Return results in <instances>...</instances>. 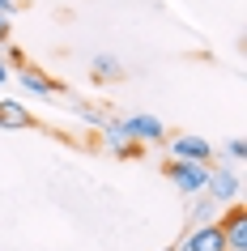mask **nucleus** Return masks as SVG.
I'll list each match as a JSON object with an SVG mask.
<instances>
[{
	"instance_id": "nucleus-1",
	"label": "nucleus",
	"mask_w": 247,
	"mask_h": 251,
	"mask_svg": "<svg viewBox=\"0 0 247 251\" xmlns=\"http://www.w3.org/2000/svg\"><path fill=\"white\" fill-rule=\"evenodd\" d=\"M166 179L179 187L183 196H200V192H205V179H209V162H179V158H170L166 162Z\"/></svg>"
},
{
	"instance_id": "nucleus-2",
	"label": "nucleus",
	"mask_w": 247,
	"mask_h": 251,
	"mask_svg": "<svg viewBox=\"0 0 247 251\" xmlns=\"http://www.w3.org/2000/svg\"><path fill=\"white\" fill-rule=\"evenodd\" d=\"M124 132H128L132 141H141V145H162V141H166V124L158 115H149V111H137V115L124 119Z\"/></svg>"
},
{
	"instance_id": "nucleus-3",
	"label": "nucleus",
	"mask_w": 247,
	"mask_h": 251,
	"mask_svg": "<svg viewBox=\"0 0 247 251\" xmlns=\"http://www.w3.org/2000/svg\"><path fill=\"white\" fill-rule=\"evenodd\" d=\"M218 226H221V234H226V251H247V209L243 204L218 213Z\"/></svg>"
},
{
	"instance_id": "nucleus-4",
	"label": "nucleus",
	"mask_w": 247,
	"mask_h": 251,
	"mask_svg": "<svg viewBox=\"0 0 247 251\" xmlns=\"http://www.w3.org/2000/svg\"><path fill=\"white\" fill-rule=\"evenodd\" d=\"M170 158H179V162H213V145H209L205 136H192V132H179V136H170Z\"/></svg>"
},
{
	"instance_id": "nucleus-5",
	"label": "nucleus",
	"mask_w": 247,
	"mask_h": 251,
	"mask_svg": "<svg viewBox=\"0 0 247 251\" xmlns=\"http://www.w3.org/2000/svg\"><path fill=\"white\" fill-rule=\"evenodd\" d=\"M179 251H226V234L218 222H200L192 234L179 243Z\"/></svg>"
},
{
	"instance_id": "nucleus-6",
	"label": "nucleus",
	"mask_w": 247,
	"mask_h": 251,
	"mask_svg": "<svg viewBox=\"0 0 247 251\" xmlns=\"http://www.w3.org/2000/svg\"><path fill=\"white\" fill-rule=\"evenodd\" d=\"M239 192H243V179H239V175L234 171H213V166H209V179H205V192H200V196H213V200H239Z\"/></svg>"
},
{
	"instance_id": "nucleus-7",
	"label": "nucleus",
	"mask_w": 247,
	"mask_h": 251,
	"mask_svg": "<svg viewBox=\"0 0 247 251\" xmlns=\"http://www.w3.org/2000/svg\"><path fill=\"white\" fill-rule=\"evenodd\" d=\"M0 128L26 132V128H34V111H26V102H17V98H0Z\"/></svg>"
},
{
	"instance_id": "nucleus-8",
	"label": "nucleus",
	"mask_w": 247,
	"mask_h": 251,
	"mask_svg": "<svg viewBox=\"0 0 247 251\" xmlns=\"http://www.w3.org/2000/svg\"><path fill=\"white\" fill-rule=\"evenodd\" d=\"M17 81H22L30 94H39V98H52V94L64 90L55 77H47V73H43V68H34V64H22V68H17Z\"/></svg>"
},
{
	"instance_id": "nucleus-9",
	"label": "nucleus",
	"mask_w": 247,
	"mask_h": 251,
	"mask_svg": "<svg viewBox=\"0 0 247 251\" xmlns=\"http://www.w3.org/2000/svg\"><path fill=\"white\" fill-rule=\"evenodd\" d=\"M90 73H94V81H115L119 77V60L115 55H94Z\"/></svg>"
},
{
	"instance_id": "nucleus-10",
	"label": "nucleus",
	"mask_w": 247,
	"mask_h": 251,
	"mask_svg": "<svg viewBox=\"0 0 247 251\" xmlns=\"http://www.w3.org/2000/svg\"><path fill=\"white\" fill-rule=\"evenodd\" d=\"M73 111H77L85 124H94V128H103V119H107V115H103V106H94V102H77Z\"/></svg>"
},
{
	"instance_id": "nucleus-11",
	"label": "nucleus",
	"mask_w": 247,
	"mask_h": 251,
	"mask_svg": "<svg viewBox=\"0 0 247 251\" xmlns=\"http://www.w3.org/2000/svg\"><path fill=\"white\" fill-rule=\"evenodd\" d=\"M141 153H145V145H141V141H124V145L115 149V158H141Z\"/></svg>"
},
{
	"instance_id": "nucleus-12",
	"label": "nucleus",
	"mask_w": 247,
	"mask_h": 251,
	"mask_svg": "<svg viewBox=\"0 0 247 251\" xmlns=\"http://www.w3.org/2000/svg\"><path fill=\"white\" fill-rule=\"evenodd\" d=\"M226 153H230L234 162H243V158H247V141H243V136H234V141H226Z\"/></svg>"
},
{
	"instance_id": "nucleus-13",
	"label": "nucleus",
	"mask_w": 247,
	"mask_h": 251,
	"mask_svg": "<svg viewBox=\"0 0 247 251\" xmlns=\"http://www.w3.org/2000/svg\"><path fill=\"white\" fill-rule=\"evenodd\" d=\"M4 64H9V68H22V64H26V55L17 51V47H9V55H4Z\"/></svg>"
},
{
	"instance_id": "nucleus-14",
	"label": "nucleus",
	"mask_w": 247,
	"mask_h": 251,
	"mask_svg": "<svg viewBox=\"0 0 247 251\" xmlns=\"http://www.w3.org/2000/svg\"><path fill=\"white\" fill-rule=\"evenodd\" d=\"M213 213H218L213 204H200V209H196V226H200V222H213Z\"/></svg>"
},
{
	"instance_id": "nucleus-15",
	"label": "nucleus",
	"mask_w": 247,
	"mask_h": 251,
	"mask_svg": "<svg viewBox=\"0 0 247 251\" xmlns=\"http://www.w3.org/2000/svg\"><path fill=\"white\" fill-rule=\"evenodd\" d=\"M4 81H9V64H4V60H0V85H4Z\"/></svg>"
},
{
	"instance_id": "nucleus-16",
	"label": "nucleus",
	"mask_w": 247,
	"mask_h": 251,
	"mask_svg": "<svg viewBox=\"0 0 247 251\" xmlns=\"http://www.w3.org/2000/svg\"><path fill=\"white\" fill-rule=\"evenodd\" d=\"M162 251H170V247H162Z\"/></svg>"
},
{
	"instance_id": "nucleus-17",
	"label": "nucleus",
	"mask_w": 247,
	"mask_h": 251,
	"mask_svg": "<svg viewBox=\"0 0 247 251\" xmlns=\"http://www.w3.org/2000/svg\"><path fill=\"white\" fill-rule=\"evenodd\" d=\"M13 4H17V0H13Z\"/></svg>"
}]
</instances>
